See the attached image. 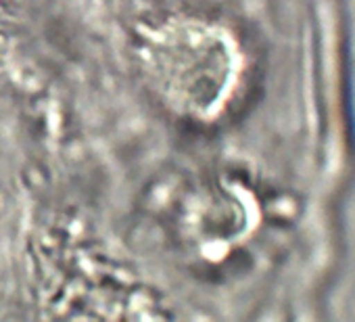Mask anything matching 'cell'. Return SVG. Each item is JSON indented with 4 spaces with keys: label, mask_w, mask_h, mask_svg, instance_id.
I'll return each mask as SVG.
<instances>
[{
    "label": "cell",
    "mask_w": 355,
    "mask_h": 322,
    "mask_svg": "<svg viewBox=\"0 0 355 322\" xmlns=\"http://www.w3.org/2000/svg\"><path fill=\"white\" fill-rule=\"evenodd\" d=\"M136 63L153 101L189 126L211 124L224 113L243 65L234 36L195 15H169L142 30Z\"/></svg>",
    "instance_id": "1"
}]
</instances>
